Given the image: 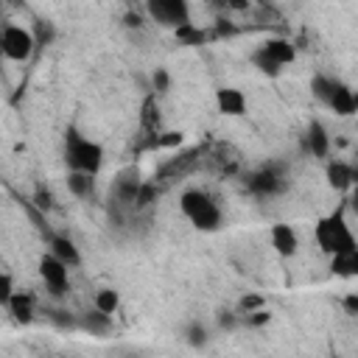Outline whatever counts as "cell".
<instances>
[{
    "instance_id": "1",
    "label": "cell",
    "mask_w": 358,
    "mask_h": 358,
    "mask_svg": "<svg viewBox=\"0 0 358 358\" xmlns=\"http://www.w3.org/2000/svg\"><path fill=\"white\" fill-rule=\"evenodd\" d=\"M313 238H316V246L324 252V255H338V252H350V249H358L355 243V235L344 218L341 210L324 215L316 221L313 227Z\"/></svg>"
},
{
    "instance_id": "2",
    "label": "cell",
    "mask_w": 358,
    "mask_h": 358,
    "mask_svg": "<svg viewBox=\"0 0 358 358\" xmlns=\"http://www.w3.org/2000/svg\"><path fill=\"white\" fill-rule=\"evenodd\" d=\"M179 210L182 215L201 232H213L221 227V207L215 204V199L199 187H187L179 196Z\"/></svg>"
},
{
    "instance_id": "3",
    "label": "cell",
    "mask_w": 358,
    "mask_h": 358,
    "mask_svg": "<svg viewBox=\"0 0 358 358\" xmlns=\"http://www.w3.org/2000/svg\"><path fill=\"white\" fill-rule=\"evenodd\" d=\"M64 165H67V171H84V173L98 176V171L103 165V148L95 140L81 137L76 129H67V134H64Z\"/></svg>"
},
{
    "instance_id": "4",
    "label": "cell",
    "mask_w": 358,
    "mask_h": 358,
    "mask_svg": "<svg viewBox=\"0 0 358 358\" xmlns=\"http://www.w3.org/2000/svg\"><path fill=\"white\" fill-rule=\"evenodd\" d=\"M246 187H249L252 196H260V199L277 196V193L285 190V168L280 162H266L263 168H257L255 173H249Z\"/></svg>"
},
{
    "instance_id": "5",
    "label": "cell",
    "mask_w": 358,
    "mask_h": 358,
    "mask_svg": "<svg viewBox=\"0 0 358 358\" xmlns=\"http://www.w3.org/2000/svg\"><path fill=\"white\" fill-rule=\"evenodd\" d=\"M143 3H145L148 17L157 25L176 28L182 22H190V6H187V0H143Z\"/></svg>"
},
{
    "instance_id": "6",
    "label": "cell",
    "mask_w": 358,
    "mask_h": 358,
    "mask_svg": "<svg viewBox=\"0 0 358 358\" xmlns=\"http://www.w3.org/2000/svg\"><path fill=\"white\" fill-rule=\"evenodd\" d=\"M36 45H34V36L28 28L22 25H6L3 28V59H11V62H28L34 56Z\"/></svg>"
},
{
    "instance_id": "7",
    "label": "cell",
    "mask_w": 358,
    "mask_h": 358,
    "mask_svg": "<svg viewBox=\"0 0 358 358\" xmlns=\"http://www.w3.org/2000/svg\"><path fill=\"white\" fill-rule=\"evenodd\" d=\"M67 271L70 268L59 257H53L50 252L39 257V277H42V282L48 285V291L53 296H64L70 291V274Z\"/></svg>"
},
{
    "instance_id": "8",
    "label": "cell",
    "mask_w": 358,
    "mask_h": 358,
    "mask_svg": "<svg viewBox=\"0 0 358 358\" xmlns=\"http://www.w3.org/2000/svg\"><path fill=\"white\" fill-rule=\"evenodd\" d=\"M268 243H271V249H274L280 257H294V255L299 252V235H296V229H294L291 224H285V221L271 224V229H268Z\"/></svg>"
},
{
    "instance_id": "9",
    "label": "cell",
    "mask_w": 358,
    "mask_h": 358,
    "mask_svg": "<svg viewBox=\"0 0 358 358\" xmlns=\"http://www.w3.org/2000/svg\"><path fill=\"white\" fill-rule=\"evenodd\" d=\"M302 148L308 157H316V159H324L330 154V134L324 129L322 120H310L305 134H302Z\"/></svg>"
},
{
    "instance_id": "10",
    "label": "cell",
    "mask_w": 358,
    "mask_h": 358,
    "mask_svg": "<svg viewBox=\"0 0 358 358\" xmlns=\"http://www.w3.org/2000/svg\"><path fill=\"white\" fill-rule=\"evenodd\" d=\"M140 182H143V179H140L137 168H123V171L115 176V182H112V196H115V201H117V204L131 207V201H134V196H137Z\"/></svg>"
},
{
    "instance_id": "11",
    "label": "cell",
    "mask_w": 358,
    "mask_h": 358,
    "mask_svg": "<svg viewBox=\"0 0 358 358\" xmlns=\"http://www.w3.org/2000/svg\"><path fill=\"white\" fill-rule=\"evenodd\" d=\"M215 109L227 117L246 115V95L238 87H218L215 90Z\"/></svg>"
},
{
    "instance_id": "12",
    "label": "cell",
    "mask_w": 358,
    "mask_h": 358,
    "mask_svg": "<svg viewBox=\"0 0 358 358\" xmlns=\"http://www.w3.org/2000/svg\"><path fill=\"white\" fill-rule=\"evenodd\" d=\"M324 176H327V185L336 190V193H344L352 187L355 182V168L344 159H330L327 168H324Z\"/></svg>"
},
{
    "instance_id": "13",
    "label": "cell",
    "mask_w": 358,
    "mask_h": 358,
    "mask_svg": "<svg viewBox=\"0 0 358 358\" xmlns=\"http://www.w3.org/2000/svg\"><path fill=\"white\" fill-rule=\"evenodd\" d=\"M260 50H263L271 62H277L280 67H285V64H291V62L296 59V45H294L291 39H285V36H268V39L260 45Z\"/></svg>"
},
{
    "instance_id": "14",
    "label": "cell",
    "mask_w": 358,
    "mask_h": 358,
    "mask_svg": "<svg viewBox=\"0 0 358 358\" xmlns=\"http://www.w3.org/2000/svg\"><path fill=\"white\" fill-rule=\"evenodd\" d=\"M48 246H50V255L53 257H59L67 268H76L78 263H81V255H78V246L67 238V235H62V232H53L50 238H48Z\"/></svg>"
},
{
    "instance_id": "15",
    "label": "cell",
    "mask_w": 358,
    "mask_h": 358,
    "mask_svg": "<svg viewBox=\"0 0 358 358\" xmlns=\"http://www.w3.org/2000/svg\"><path fill=\"white\" fill-rule=\"evenodd\" d=\"M327 109H330V112H336L338 117H352V115H355V109H358V98H355L352 87H350V84H344V81H338V87H336V92H333V98L327 101Z\"/></svg>"
},
{
    "instance_id": "16",
    "label": "cell",
    "mask_w": 358,
    "mask_h": 358,
    "mask_svg": "<svg viewBox=\"0 0 358 358\" xmlns=\"http://www.w3.org/2000/svg\"><path fill=\"white\" fill-rule=\"evenodd\" d=\"M6 308H8V313H11V319L17 324H31L34 322V296L28 291H17L14 288V294H11Z\"/></svg>"
},
{
    "instance_id": "17",
    "label": "cell",
    "mask_w": 358,
    "mask_h": 358,
    "mask_svg": "<svg viewBox=\"0 0 358 358\" xmlns=\"http://www.w3.org/2000/svg\"><path fill=\"white\" fill-rule=\"evenodd\" d=\"M173 36H176V42L185 45V48H201V45L210 42V31H207V28H199V25H193V22L176 25V28H173Z\"/></svg>"
},
{
    "instance_id": "18",
    "label": "cell",
    "mask_w": 358,
    "mask_h": 358,
    "mask_svg": "<svg viewBox=\"0 0 358 358\" xmlns=\"http://www.w3.org/2000/svg\"><path fill=\"white\" fill-rule=\"evenodd\" d=\"M78 327L87 330L90 336H106V333L112 330V313H103V310L92 308V310H87V313L78 319Z\"/></svg>"
},
{
    "instance_id": "19",
    "label": "cell",
    "mask_w": 358,
    "mask_h": 358,
    "mask_svg": "<svg viewBox=\"0 0 358 358\" xmlns=\"http://www.w3.org/2000/svg\"><path fill=\"white\" fill-rule=\"evenodd\" d=\"M67 190L76 199H92L95 196V176L84 171H67Z\"/></svg>"
},
{
    "instance_id": "20",
    "label": "cell",
    "mask_w": 358,
    "mask_h": 358,
    "mask_svg": "<svg viewBox=\"0 0 358 358\" xmlns=\"http://www.w3.org/2000/svg\"><path fill=\"white\" fill-rule=\"evenodd\" d=\"M330 268L336 277H355L358 274V249H350V252H338V255H330Z\"/></svg>"
},
{
    "instance_id": "21",
    "label": "cell",
    "mask_w": 358,
    "mask_h": 358,
    "mask_svg": "<svg viewBox=\"0 0 358 358\" xmlns=\"http://www.w3.org/2000/svg\"><path fill=\"white\" fill-rule=\"evenodd\" d=\"M28 31H31L36 48H50V45L56 42V25H53L48 17H34Z\"/></svg>"
},
{
    "instance_id": "22",
    "label": "cell",
    "mask_w": 358,
    "mask_h": 358,
    "mask_svg": "<svg viewBox=\"0 0 358 358\" xmlns=\"http://www.w3.org/2000/svg\"><path fill=\"white\" fill-rule=\"evenodd\" d=\"M338 81H341V78H336V76H327V73H316V76L310 78V92H313V98H316V101H322V103L327 106V101L333 98V92H336Z\"/></svg>"
},
{
    "instance_id": "23",
    "label": "cell",
    "mask_w": 358,
    "mask_h": 358,
    "mask_svg": "<svg viewBox=\"0 0 358 358\" xmlns=\"http://www.w3.org/2000/svg\"><path fill=\"white\" fill-rule=\"evenodd\" d=\"M249 62H252V67L257 70V73H263V76H268V78H277L280 73H282V67L277 64V62H271L260 48L257 50H252V56H249Z\"/></svg>"
},
{
    "instance_id": "24",
    "label": "cell",
    "mask_w": 358,
    "mask_h": 358,
    "mask_svg": "<svg viewBox=\"0 0 358 358\" xmlns=\"http://www.w3.org/2000/svg\"><path fill=\"white\" fill-rule=\"evenodd\" d=\"M157 196H159V187H157L154 182H140V187H137V196H134L131 207H134V210H148V207L157 201Z\"/></svg>"
},
{
    "instance_id": "25",
    "label": "cell",
    "mask_w": 358,
    "mask_h": 358,
    "mask_svg": "<svg viewBox=\"0 0 358 358\" xmlns=\"http://www.w3.org/2000/svg\"><path fill=\"white\" fill-rule=\"evenodd\" d=\"M95 308L103 313H117L120 308V294L115 288H98L95 291Z\"/></svg>"
},
{
    "instance_id": "26",
    "label": "cell",
    "mask_w": 358,
    "mask_h": 358,
    "mask_svg": "<svg viewBox=\"0 0 358 358\" xmlns=\"http://www.w3.org/2000/svg\"><path fill=\"white\" fill-rule=\"evenodd\" d=\"M185 341H187L193 350H201V347H207L210 333H207V327H204L201 322H190V324L185 327Z\"/></svg>"
},
{
    "instance_id": "27",
    "label": "cell",
    "mask_w": 358,
    "mask_h": 358,
    "mask_svg": "<svg viewBox=\"0 0 358 358\" xmlns=\"http://www.w3.org/2000/svg\"><path fill=\"white\" fill-rule=\"evenodd\" d=\"M182 140H185V134L176 131V129H171V131H157V134L151 137V148H179Z\"/></svg>"
},
{
    "instance_id": "28",
    "label": "cell",
    "mask_w": 358,
    "mask_h": 358,
    "mask_svg": "<svg viewBox=\"0 0 358 358\" xmlns=\"http://www.w3.org/2000/svg\"><path fill=\"white\" fill-rule=\"evenodd\" d=\"M31 204H34L36 210H42V213L53 210V193H50V187H48V185H36L34 193H31Z\"/></svg>"
},
{
    "instance_id": "29",
    "label": "cell",
    "mask_w": 358,
    "mask_h": 358,
    "mask_svg": "<svg viewBox=\"0 0 358 358\" xmlns=\"http://www.w3.org/2000/svg\"><path fill=\"white\" fill-rule=\"evenodd\" d=\"M215 324H218L224 333H232V330L241 324V316H238V310H229V308H218V310H215Z\"/></svg>"
},
{
    "instance_id": "30",
    "label": "cell",
    "mask_w": 358,
    "mask_h": 358,
    "mask_svg": "<svg viewBox=\"0 0 358 358\" xmlns=\"http://www.w3.org/2000/svg\"><path fill=\"white\" fill-rule=\"evenodd\" d=\"M271 322V313L266 310V305L263 308H257V310H249V313H241V324H246V327H263V324H268Z\"/></svg>"
},
{
    "instance_id": "31",
    "label": "cell",
    "mask_w": 358,
    "mask_h": 358,
    "mask_svg": "<svg viewBox=\"0 0 358 358\" xmlns=\"http://www.w3.org/2000/svg\"><path fill=\"white\" fill-rule=\"evenodd\" d=\"M151 90H154L157 95H165V92L171 90V73H168L165 67H157V70L151 73Z\"/></svg>"
},
{
    "instance_id": "32",
    "label": "cell",
    "mask_w": 358,
    "mask_h": 358,
    "mask_svg": "<svg viewBox=\"0 0 358 358\" xmlns=\"http://www.w3.org/2000/svg\"><path fill=\"white\" fill-rule=\"evenodd\" d=\"M232 34H238V28L224 17H218L213 22V28H210V39H221V36H232Z\"/></svg>"
},
{
    "instance_id": "33",
    "label": "cell",
    "mask_w": 358,
    "mask_h": 358,
    "mask_svg": "<svg viewBox=\"0 0 358 358\" xmlns=\"http://www.w3.org/2000/svg\"><path fill=\"white\" fill-rule=\"evenodd\" d=\"M263 305H266V299H263L260 294H246V296L238 299V316H241V313H249V310H257V308H263Z\"/></svg>"
},
{
    "instance_id": "34",
    "label": "cell",
    "mask_w": 358,
    "mask_h": 358,
    "mask_svg": "<svg viewBox=\"0 0 358 358\" xmlns=\"http://www.w3.org/2000/svg\"><path fill=\"white\" fill-rule=\"evenodd\" d=\"M50 322L62 330H76L78 327V319H73L70 310H50Z\"/></svg>"
},
{
    "instance_id": "35",
    "label": "cell",
    "mask_w": 358,
    "mask_h": 358,
    "mask_svg": "<svg viewBox=\"0 0 358 358\" xmlns=\"http://www.w3.org/2000/svg\"><path fill=\"white\" fill-rule=\"evenodd\" d=\"M213 8L218 11H249V0H207Z\"/></svg>"
},
{
    "instance_id": "36",
    "label": "cell",
    "mask_w": 358,
    "mask_h": 358,
    "mask_svg": "<svg viewBox=\"0 0 358 358\" xmlns=\"http://www.w3.org/2000/svg\"><path fill=\"white\" fill-rule=\"evenodd\" d=\"M11 294H14V277H11V274H6V271H0V308H6V305H8Z\"/></svg>"
},
{
    "instance_id": "37",
    "label": "cell",
    "mask_w": 358,
    "mask_h": 358,
    "mask_svg": "<svg viewBox=\"0 0 358 358\" xmlns=\"http://www.w3.org/2000/svg\"><path fill=\"white\" fill-rule=\"evenodd\" d=\"M341 305H344L347 316H358V291H350V294L341 299Z\"/></svg>"
},
{
    "instance_id": "38",
    "label": "cell",
    "mask_w": 358,
    "mask_h": 358,
    "mask_svg": "<svg viewBox=\"0 0 358 358\" xmlns=\"http://www.w3.org/2000/svg\"><path fill=\"white\" fill-rule=\"evenodd\" d=\"M123 25H126V28H143V17H140L137 11H126V14H123Z\"/></svg>"
},
{
    "instance_id": "39",
    "label": "cell",
    "mask_w": 358,
    "mask_h": 358,
    "mask_svg": "<svg viewBox=\"0 0 358 358\" xmlns=\"http://www.w3.org/2000/svg\"><path fill=\"white\" fill-rule=\"evenodd\" d=\"M0 64H3V28H0Z\"/></svg>"
},
{
    "instance_id": "40",
    "label": "cell",
    "mask_w": 358,
    "mask_h": 358,
    "mask_svg": "<svg viewBox=\"0 0 358 358\" xmlns=\"http://www.w3.org/2000/svg\"><path fill=\"white\" fill-rule=\"evenodd\" d=\"M249 3H266V0H249Z\"/></svg>"
},
{
    "instance_id": "41",
    "label": "cell",
    "mask_w": 358,
    "mask_h": 358,
    "mask_svg": "<svg viewBox=\"0 0 358 358\" xmlns=\"http://www.w3.org/2000/svg\"><path fill=\"white\" fill-rule=\"evenodd\" d=\"M123 3H129V6H131V3H134V0H123Z\"/></svg>"
}]
</instances>
